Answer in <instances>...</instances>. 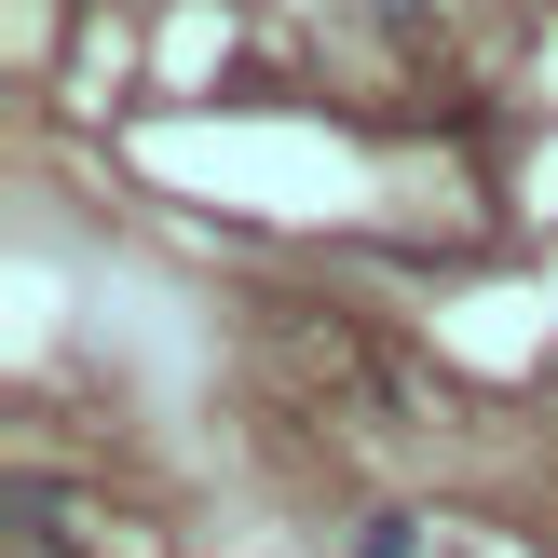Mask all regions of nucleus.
Returning <instances> with one entry per match:
<instances>
[{
    "label": "nucleus",
    "mask_w": 558,
    "mask_h": 558,
    "mask_svg": "<svg viewBox=\"0 0 558 558\" xmlns=\"http://www.w3.org/2000/svg\"><path fill=\"white\" fill-rule=\"evenodd\" d=\"M354 558H423V518H368V545Z\"/></svg>",
    "instance_id": "nucleus-1"
}]
</instances>
